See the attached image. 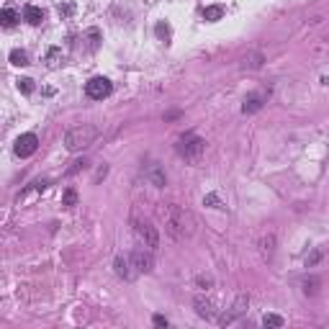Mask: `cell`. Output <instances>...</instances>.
Instances as JSON below:
<instances>
[{
  "label": "cell",
  "instance_id": "11",
  "mask_svg": "<svg viewBox=\"0 0 329 329\" xmlns=\"http://www.w3.org/2000/svg\"><path fill=\"white\" fill-rule=\"evenodd\" d=\"M44 18H47V13H44L39 5H26V8H23V21H26V23L39 26V23H44Z\"/></svg>",
  "mask_w": 329,
  "mask_h": 329
},
{
  "label": "cell",
  "instance_id": "3",
  "mask_svg": "<svg viewBox=\"0 0 329 329\" xmlns=\"http://www.w3.org/2000/svg\"><path fill=\"white\" fill-rule=\"evenodd\" d=\"M175 152L180 154L183 160H188V162H196L201 154L206 152V142L201 139L198 134H193V131H188V134H183L180 139H178V144H175Z\"/></svg>",
  "mask_w": 329,
  "mask_h": 329
},
{
  "label": "cell",
  "instance_id": "21",
  "mask_svg": "<svg viewBox=\"0 0 329 329\" xmlns=\"http://www.w3.org/2000/svg\"><path fill=\"white\" fill-rule=\"evenodd\" d=\"M221 16H224V8H221V5H208L206 11H203V18H206V21H219Z\"/></svg>",
  "mask_w": 329,
  "mask_h": 329
},
{
  "label": "cell",
  "instance_id": "16",
  "mask_svg": "<svg viewBox=\"0 0 329 329\" xmlns=\"http://www.w3.org/2000/svg\"><path fill=\"white\" fill-rule=\"evenodd\" d=\"M260 250H262L265 257H270V255L275 252V234H265L260 239Z\"/></svg>",
  "mask_w": 329,
  "mask_h": 329
},
{
  "label": "cell",
  "instance_id": "30",
  "mask_svg": "<svg viewBox=\"0 0 329 329\" xmlns=\"http://www.w3.org/2000/svg\"><path fill=\"white\" fill-rule=\"evenodd\" d=\"M319 260H322V252H314V255H311V257H309V260H306V268H314V265H316Z\"/></svg>",
  "mask_w": 329,
  "mask_h": 329
},
{
  "label": "cell",
  "instance_id": "4",
  "mask_svg": "<svg viewBox=\"0 0 329 329\" xmlns=\"http://www.w3.org/2000/svg\"><path fill=\"white\" fill-rule=\"evenodd\" d=\"M131 226H134V234L139 237V242L144 247H149V250H160V232H157V226H152L147 219H139V216H134L131 219Z\"/></svg>",
  "mask_w": 329,
  "mask_h": 329
},
{
  "label": "cell",
  "instance_id": "25",
  "mask_svg": "<svg viewBox=\"0 0 329 329\" xmlns=\"http://www.w3.org/2000/svg\"><path fill=\"white\" fill-rule=\"evenodd\" d=\"M196 286H198V288H203V291H208V288L214 286V278H211V275H203V273H201V275L196 278Z\"/></svg>",
  "mask_w": 329,
  "mask_h": 329
},
{
  "label": "cell",
  "instance_id": "1",
  "mask_svg": "<svg viewBox=\"0 0 329 329\" xmlns=\"http://www.w3.org/2000/svg\"><path fill=\"white\" fill-rule=\"evenodd\" d=\"M160 216L164 221V232H167L170 239L175 242H185L193 237L196 232V216L188 211V208H183L178 203H167L164 208H160Z\"/></svg>",
  "mask_w": 329,
  "mask_h": 329
},
{
  "label": "cell",
  "instance_id": "28",
  "mask_svg": "<svg viewBox=\"0 0 329 329\" xmlns=\"http://www.w3.org/2000/svg\"><path fill=\"white\" fill-rule=\"evenodd\" d=\"M152 322H154V327H167V324H170V322H167V316H162V314H154Z\"/></svg>",
  "mask_w": 329,
  "mask_h": 329
},
{
  "label": "cell",
  "instance_id": "17",
  "mask_svg": "<svg viewBox=\"0 0 329 329\" xmlns=\"http://www.w3.org/2000/svg\"><path fill=\"white\" fill-rule=\"evenodd\" d=\"M262 54L260 52H250V54H247V57H244V67H250V70H260L262 67Z\"/></svg>",
  "mask_w": 329,
  "mask_h": 329
},
{
  "label": "cell",
  "instance_id": "22",
  "mask_svg": "<svg viewBox=\"0 0 329 329\" xmlns=\"http://www.w3.org/2000/svg\"><path fill=\"white\" fill-rule=\"evenodd\" d=\"M262 324L265 327H283V324H286V319H283V316H278V314H265L262 316Z\"/></svg>",
  "mask_w": 329,
  "mask_h": 329
},
{
  "label": "cell",
  "instance_id": "6",
  "mask_svg": "<svg viewBox=\"0 0 329 329\" xmlns=\"http://www.w3.org/2000/svg\"><path fill=\"white\" fill-rule=\"evenodd\" d=\"M129 257H131L134 268L139 270V273H152V270H154V257H152V250H149V247H147V250H144V247H136Z\"/></svg>",
  "mask_w": 329,
  "mask_h": 329
},
{
  "label": "cell",
  "instance_id": "7",
  "mask_svg": "<svg viewBox=\"0 0 329 329\" xmlns=\"http://www.w3.org/2000/svg\"><path fill=\"white\" fill-rule=\"evenodd\" d=\"M36 147H39V139H36V134H21L16 139V154L18 157H31V154L36 152Z\"/></svg>",
  "mask_w": 329,
  "mask_h": 329
},
{
  "label": "cell",
  "instance_id": "27",
  "mask_svg": "<svg viewBox=\"0 0 329 329\" xmlns=\"http://www.w3.org/2000/svg\"><path fill=\"white\" fill-rule=\"evenodd\" d=\"M85 167H88V162H85V160H77V162H72V167L67 170V175H75V172L85 170Z\"/></svg>",
  "mask_w": 329,
  "mask_h": 329
},
{
  "label": "cell",
  "instance_id": "10",
  "mask_svg": "<svg viewBox=\"0 0 329 329\" xmlns=\"http://www.w3.org/2000/svg\"><path fill=\"white\" fill-rule=\"evenodd\" d=\"M113 268H116V275L118 278H124V280H131L134 278V262L131 257H126V255H118V257L113 260Z\"/></svg>",
  "mask_w": 329,
  "mask_h": 329
},
{
  "label": "cell",
  "instance_id": "20",
  "mask_svg": "<svg viewBox=\"0 0 329 329\" xmlns=\"http://www.w3.org/2000/svg\"><path fill=\"white\" fill-rule=\"evenodd\" d=\"M319 286H322V280H319V278H306L304 280V293L306 296H316L319 293Z\"/></svg>",
  "mask_w": 329,
  "mask_h": 329
},
{
  "label": "cell",
  "instance_id": "18",
  "mask_svg": "<svg viewBox=\"0 0 329 329\" xmlns=\"http://www.w3.org/2000/svg\"><path fill=\"white\" fill-rule=\"evenodd\" d=\"M11 65L26 67V65H29V54H26L23 49H13V52H11Z\"/></svg>",
  "mask_w": 329,
  "mask_h": 329
},
{
  "label": "cell",
  "instance_id": "24",
  "mask_svg": "<svg viewBox=\"0 0 329 329\" xmlns=\"http://www.w3.org/2000/svg\"><path fill=\"white\" fill-rule=\"evenodd\" d=\"M18 90H21V93H26V95L34 93V80H31V77H21V80H18Z\"/></svg>",
  "mask_w": 329,
  "mask_h": 329
},
{
  "label": "cell",
  "instance_id": "2",
  "mask_svg": "<svg viewBox=\"0 0 329 329\" xmlns=\"http://www.w3.org/2000/svg\"><path fill=\"white\" fill-rule=\"evenodd\" d=\"M95 136H98V129L93 124L72 126V129L65 134V147H67V152H80V149L90 147V144L95 142Z\"/></svg>",
  "mask_w": 329,
  "mask_h": 329
},
{
  "label": "cell",
  "instance_id": "8",
  "mask_svg": "<svg viewBox=\"0 0 329 329\" xmlns=\"http://www.w3.org/2000/svg\"><path fill=\"white\" fill-rule=\"evenodd\" d=\"M193 306H196V314H198L201 319H206V322H216V319H219V309L214 306V301L198 296V298L193 301Z\"/></svg>",
  "mask_w": 329,
  "mask_h": 329
},
{
  "label": "cell",
  "instance_id": "23",
  "mask_svg": "<svg viewBox=\"0 0 329 329\" xmlns=\"http://www.w3.org/2000/svg\"><path fill=\"white\" fill-rule=\"evenodd\" d=\"M203 206H211V208H226V206L221 203V198H219L216 193H208V196H203Z\"/></svg>",
  "mask_w": 329,
  "mask_h": 329
},
{
  "label": "cell",
  "instance_id": "14",
  "mask_svg": "<svg viewBox=\"0 0 329 329\" xmlns=\"http://www.w3.org/2000/svg\"><path fill=\"white\" fill-rule=\"evenodd\" d=\"M18 21H21L18 11H13V8H3V13H0V23H3L5 29H13Z\"/></svg>",
  "mask_w": 329,
  "mask_h": 329
},
{
  "label": "cell",
  "instance_id": "19",
  "mask_svg": "<svg viewBox=\"0 0 329 329\" xmlns=\"http://www.w3.org/2000/svg\"><path fill=\"white\" fill-rule=\"evenodd\" d=\"M62 206H65V208L77 206V190L75 188H67L65 193H62Z\"/></svg>",
  "mask_w": 329,
  "mask_h": 329
},
{
  "label": "cell",
  "instance_id": "26",
  "mask_svg": "<svg viewBox=\"0 0 329 329\" xmlns=\"http://www.w3.org/2000/svg\"><path fill=\"white\" fill-rule=\"evenodd\" d=\"M59 57H62V52H59V49H49V54H47L49 67H57V65H59Z\"/></svg>",
  "mask_w": 329,
  "mask_h": 329
},
{
  "label": "cell",
  "instance_id": "9",
  "mask_svg": "<svg viewBox=\"0 0 329 329\" xmlns=\"http://www.w3.org/2000/svg\"><path fill=\"white\" fill-rule=\"evenodd\" d=\"M247 306H250V296L239 293V296H237V301H234V306H232V311L226 314V316H221V324H232L237 316H242L247 311Z\"/></svg>",
  "mask_w": 329,
  "mask_h": 329
},
{
  "label": "cell",
  "instance_id": "29",
  "mask_svg": "<svg viewBox=\"0 0 329 329\" xmlns=\"http://www.w3.org/2000/svg\"><path fill=\"white\" fill-rule=\"evenodd\" d=\"M59 13H62V16H72V13H75V5H72V3L59 5Z\"/></svg>",
  "mask_w": 329,
  "mask_h": 329
},
{
  "label": "cell",
  "instance_id": "5",
  "mask_svg": "<svg viewBox=\"0 0 329 329\" xmlns=\"http://www.w3.org/2000/svg\"><path fill=\"white\" fill-rule=\"evenodd\" d=\"M111 90H113V85H111V80H108V77H93V80L85 82V93H88V98H93V100L108 98V95H111Z\"/></svg>",
  "mask_w": 329,
  "mask_h": 329
},
{
  "label": "cell",
  "instance_id": "15",
  "mask_svg": "<svg viewBox=\"0 0 329 329\" xmlns=\"http://www.w3.org/2000/svg\"><path fill=\"white\" fill-rule=\"evenodd\" d=\"M154 34H157V39L164 41V44H170V39H172V29H170L167 21H160L157 26H154Z\"/></svg>",
  "mask_w": 329,
  "mask_h": 329
},
{
  "label": "cell",
  "instance_id": "13",
  "mask_svg": "<svg viewBox=\"0 0 329 329\" xmlns=\"http://www.w3.org/2000/svg\"><path fill=\"white\" fill-rule=\"evenodd\" d=\"M147 178L154 188H164V183H167V178H164V170L160 167V164H152V167L147 170Z\"/></svg>",
  "mask_w": 329,
  "mask_h": 329
},
{
  "label": "cell",
  "instance_id": "12",
  "mask_svg": "<svg viewBox=\"0 0 329 329\" xmlns=\"http://www.w3.org/2000/svg\"><path fill=\"white\" fill-rule=\"evenodd\" d=\"M262 106H265V95L262 93H250L244 98V103H242V111L244 113H255V111H260Z\"/></svg>",
  "mask_w": 329,
  "mask_h": 329
}]
</instances>
